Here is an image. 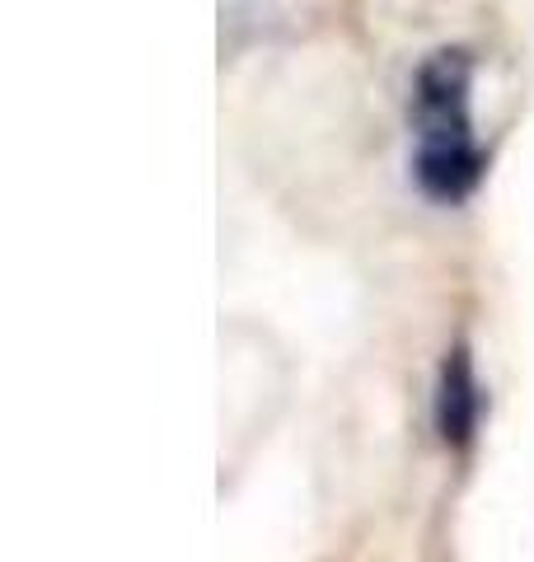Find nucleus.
I'll return each mask as SVG.
<instances>
[{"mask_svg":"<svg viewBox=\"0 0 534 562\" xmlns=\"http://www.w3.org/2000/svg\"><path fill=\"white\" fill-rule=\"evenodd\" d=\"M474 61L459 47H441L418 66L413 117H418V183L432 202H465L483 179V155L469 117Z\"/></svg>","mask_w":534,"mask_h":562,"instance_id":"1","label":"nucleus"},{"mask_svg":"<svg viewBox=\"0 0 534 562\" xmlns=\"http://www.w3.org/2000/svg\"><path fill=\"white\" fill-rule=\"evenodd\" d=\"M478 417H483V390H478L469 347H455L441 366V380H436V431H441V441L465 450L474 441V431H478Z\"/></svg>","mask_w":534,"mask_h":562,"instance_id":"2","label":"nucleus"}]
</instances>
